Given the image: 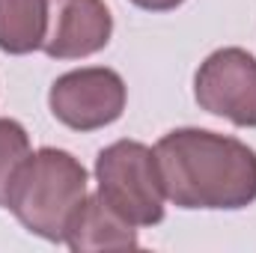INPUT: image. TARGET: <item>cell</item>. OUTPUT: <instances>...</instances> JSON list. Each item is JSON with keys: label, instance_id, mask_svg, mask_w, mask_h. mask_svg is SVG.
Masks as SVG:
<instances>
[{"label": "cell", "instance_id": "obj_1", "mask_svg": "<svg viewBox=\"0 0 256 253\" xmlns=\"http://www.w3.org/2000/svg\"><path fill=\"white\" fill-rule=\"evenodd\" d=\"M164 196L179 208H244L256 200V152L226 134L176 128L155 146Z\"/></svg>", "mask_w": 256, "mask_h": 253}, {"label": "cell", "instance_id": "obj_2", "mask_svg": "<svg viewBox=\"0 0 256 253\" xmlns=\"http://www.w3.org/2000/svg\"><path fill=\"white\" fill-rule=\"evenodd\" d=\"M86 196V170L84 164L66 152L45 146L18 167L6 208L33 232L48 242H63L72 212Z\"/></svg>", "mask_w": 256, "mask_h": 253}, {"label": "cell", "instance_id": "obj_3", "mask_svg": "<svg viewBox=\"0 0 256 253\" xmlns=\"http://www.w3.org/2000/svg\"><path fill=\"white\" fill-rule=\"evenodd\" d=\"M96 179L104 202L134 226L164 220V185L155 152L137 140H116L96 158Z\"/></svg>", "mask_w": 256, "mask_h": 253}, {"label": "cell", "instance_id": "obj_4", "mask_svg": "<svg viewBox=\"0 0 256 253\" xmlns=\"http://www.w3.org/2000/svg\"><path fill=\"white\" fill-rule=\"evenodd\" d=\"M51 114L74 131H96L116 122L126 110V80L104 66L60 74L48 92Z\"/></svg>", "mask_w": 256, "mask_h": 253}, {"label": "cell", "instance_id": "obj_5", "mask_svg": "<svg viewBox=\"0 0 256 253\" xmlns=\"http://www.w3.org/2000/svg\"><path fill=\"white\" fill-rule=\"evenodd\" d=\"M196 104L238 128H256V57L244 48H220L196 68Z\"/></svg>", "mask_w": 256, "mask_h": 253}, {"label": "cell", "instance_id": "obj_6", "mask_svg": "<svg viewBox=\"0 0 256 253\" xmlns=\"http://www.w3.org/2000/svg\"><path fill=\"white\" fill-rule=\"evenodd\" d=\"M48 36L42 51L54 60H78L110 42L114 18L104 0H48Z\"/></svg>", "mask_w": 256, "mask_h": 253}, {"label": "cell", "instance_id": "obj_7", "mask_svg": "<svg viewBox=\"0 0 256 253\" xmlns=\"http://www.w3.org/2000/svg\"><path fill=\"white\" fill-rule=\"evenodd\" d=\"M63 242L74 253L134 250L137 232H134V224H128L122 214H116L104 202L102 194H92V196H84L80 206L72 212Z\"/></svg>", "mask_w": 256, "mask_h": 253}, {"label": "cell", "instance_id": "obj_8", "mask_svg": "<svg viewBox=\"0 0 256 253\" xmlns=\"http://www.w3.org/2000/svg\"><path fill=\"white\" fill-rule=\"evenodd\" d=\"M48 36V0H0V51L30 54Z\"/></svg>", "mask_w": 256, "mask_h": 253}, {"label": "cell", "instance_id": "obj_9", "mask_svg": "<svg viewBox=\"0 0 256 253\" xmlns=\"http://www.w3.org/2000/svg\"><path fill=\"white\" fill-rule=\"evenodd\" d=\"M30 155V137L21 122L0 116V206H6L9 185L18 173V167Z\"/></svg>", "mask_w": 256, "mask_h": 253}, {"label": "cell", "instance_id": "obj_10", "mask_svg": "<svg viewBox=\"0 0 256 253\" xmlns=\"http://www.w3.org/2000/svg\"><path fill=\"white\" fill-rule=\"evenodd\" d=\"M131 3L140 6V9H149V12H167V9L182 6L185 0H131Z\"/></svg>", "mask_w": 256, "mask_h": 253}]
</instances>
